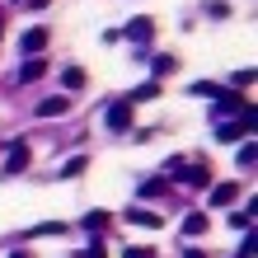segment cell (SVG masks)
I'll return each instance as SVG.
<instances>
[{
	"label": "cell",
	"instance_id": "ffe728a7",
	"mask_svg": "<svg viewBox=\"0 0 258 258\" xmlns=\"http://www.w3.org/2000/svg\"><path fill=\"white\" fill-rule=\"evenodd\" d=\"M80 169H85V160H80V155H75V160L66 164V169H61V178H75V174H80Z\"/></svg>",
	"mask_w": 258,
	"mask_h": 258
},
{
	"label": "cell",
	"instance_id": "9a60e30c",
	"mask_svg": "<svg viewBox=\"0 0 258 258\" xmlns=\"http://www.w3.org/2000/svg\"><path fill=\"white\" fill-rule=\"evenodd\" d=\"M61 85H66V89H85V71H80V66H71V71L61 75Z\"/></svg>",
	"mask_w": 258,
	"mask_h": 258
},
{
	"label": "cell",
	"instance_id": "9c48e42d",
	"mask_svg": "<svg viewBox=\"0 0 258 258\" xmlns=\"http://www.w3.org/2000/svg\"><path fill=\"white\" fill-rule=\"evenodd\" d=\"M66 108H71L66 99H42V103H38V117H61Z\"/></svg>",
	"mask_w": 258,
	"mask_h": 258
},
{
	"label": "cell",
	"instance_id": "603a6c76",
	"mask_svg": "<svg viewBox=\"0 0 258 258\" xmlns=\"http://www.w3.org/2000/svg\"><path fill=\"white\" fill-rule=\"evenodd\" d=\"M85 258H103V244H89V249H85Z\"/></svg>",
	"mask_w": 258,
	"mask_h": 258
},
{
	"label": "cell",
	"instance_id": "ac0fdd59",
	"mask_svg": "<svg viewBox=\"0 0 258 258\" xmlns=\"http://www.w3.org/2000/svg\"><path fill=\"white\" fill-rule=\"evenodd\" d=\"M230 225H235V230H249V225H253V211H235Z\"/></svg>",
	"mask_w": 258,
	"mask_h": 258
},
{
	"label": "cell",
	"instance_id": "d4e9b609",
	"mask_svg": "<svg viewBox=\"0 0 258 258\" xmlns=\"http://www.w3.org/2000/svg\"><path fill=\"white\" fill-rule=\"evenodd\" d=\"M14 258H24V253H14Z\"/></svg>",
	"mask_w": 258,
	"mask_h": 258
},
{
	"label": "cell",
	"instance_id": "4fadbf2b",
	"mask_svg": "<svg viewBox=\"0 0 258 258\" xmlns=\"http://www.w3.org/2000/svg\"><path fill=\"white\" fill-rule=\"evenodd\" d=\"M235 197H239V188H235V183H221L216 192H211V202H216V207H225V202H235Z\"/></svg>",
	"mask_w": 258,
	"mask_h": 258
},
{
	"label": "cell",
	"instance_id": "44dd1931",
	"mask_svg": "<svg viewBox=\"0 0 258 258\" xmlns=\"http://www.w3.org/2000/svg\"><path fill=\"white\" fill-rule=\"evenodd\" d=\"M122 258H155V249H122Z\"/></svg>",
	"mask_w": 258,
	"mask_h": 258
},
{
	"label": "cell",
	"instance_id": "5b68a950",
	"mask_svg": "<svg viewBox=\"0 0 258 258\" xmlns=\"http://www.w3.org/2000/svg\"><path fill=\"white\" fill-rule=\"evenodd\" d=\"M127 221L132 225H146V230H160V225H164L160 211H136V207H127Z\"/></svg>",
	"mask_w": 258,
	"mask_h": 258
},
{
	"label": "cell",
	"instance_id": "ba28073f",
	"mask_svg": "<svg viewBox=\"0 0 258 258\" xmlns=\"http://www.w3.org/2000/svg\"><path fill=\"white\" fill-rule=\"evenodd\" d=\"M5 169H10V174L28 169V146H14V150H10V155H5Z\"/></svg>",
	"mask_w": 258,
	"mask_h": 258
},
{
	"label": "cell",
	"instance_id": "5bb4252c",
	"mask_svg": "<svg viewBox=\"0 0 258 258\" xmlns=\"http://www.w3.org/2000/svg\"><path fill=\"white\" fill-rule=\"evenodd\" d=\"M188 94H197V99H216V94H221V85H211V80H197V85L188 89Z\"/></svg>",
	"mask_w": 258,
	"mask_h": 258
},
{
	"label": "cell",
	"instance_id": "277c9868",
	"mask_svg": "<svg viewBox=\"0 0 258 258\" xmlns=\"http://www.w3.org/2000/svg\"><path fill=\"white\" fill-rule=\"evenodd\" d=\"M19 47H24L28 56H38L42 47H47V28H28V33L19 38Z\"/></svg>",
	"mask_w": 258,
	"mask_h": 258
},
{
	"label": "cell",
	"instance_id": "6da1fadb",
	"mask_svg": "<svg viewBox=\"0 0 258 258\" xmlns=\"http://www.w3.org/2000/svg\"><path fill=\"white\" fill-rule=\"evenodd\" d=\"M108 132H132V103L127 99H117L108 108Z\"/></svg>",
	"mask_w": 258,
	"mask_h": 258
},
{
	"label": "cell",
	"instance_id": "7c38bea8",
	"mask_svg": "<svg viewBox=\"0 0 258 258\" xmlns=\"http://www.w3.org/2000/svg\"><path fill=\"white\" fill-rule=\"evenodd\" d=\"M183 235H207V216L202 211H192V216L183 221Z\"/></svg>",
	"mask_w": 258,
	"mask_h": 258
},
{
	"label": "cell",
	"instance_id": "3957f363",
	"mask_svg": "<svg viewBox=\"0 0 258 258\" xmlns=\"http://www.w3.org/2000/svg\"><path fill=\"white\" fill-rule=\"evenodd\" d=\"M155 38V19H132L127 24V42H150Z\"/></svg>",
	"mask_w": 258,
	"mask_h": 258
},
{
	"label": "cell",
	"instance_id": "52a82bcc",
	"mask_svg": "<svg viewBox=\"0 0 258 258\" xmlns=\"http://www.w3.org/2000/svg\"><path fill=\"white\" fill-rule=\"evenodd\" d=\"M178 178H183L188 188H207V183H211V169H207V164H197V169H183Z\"/></svg>",
	"mask_w": 258,
	"mask_h": 258
},
{
	"label": "cell",
	"instance_id": "484cf974",
	"mask_svg": "<svg viewBox=\"0 0 258 258\" xmlns=\"http://www.w3.org/2000/svg\"><path fill=\"white\" fill-rule=\"evenodd\" d=\"M14 5H19V0H14Z\"/></svg>",
	"mask_w": 258,
	"mask_h": 258
},
{
	"label": "cell",
	"instance_id": "7402d4cb",
	"mask_svg": "<svg viewBox=\"0 0 258 258\" xmlns=\"http://www.w3.org/2000/svg\"><path fill=\"white\" fill-rule=\"evenodd\" d=\"M235 258H253V239H244V244H239V253Z\"/></svg>",
	"mask_w": 258,
	"mask_h": 258
},
{
	"label": "cell",
	"instance_id": "cb8c5ba5",
	"mask_svg": "<svg viewBox=\"0 0 258 258\" xmlns=\"http://www.w3.org/2000/svg\"><path fill=\"white\" fill-rule=\"evenodd\" d=\"M183 258H207V253L202 249H183Z\"/></svg>",
	"mask_w": 258,
	"mask_h": 258
},
{
	"label": "cell",
	"instance_id": "d6986e66",
	"mask_svg": "<svg viewBox=\"0 0 258 258\" xmlns=\"http://www.w3.org/2000/svg\"><path fill=\"white\" fill-rule=\"evenodd\" d=\"M207 14H211V19H230V5H221V0H211V5H207Z\"/></svg>",
	"mask_w": 258,
	"mask_h": 258
},
{
	"label": "cell",
	"instance_id": "7a4b0ae2",
	"mask_svg": "<svg viewBox=\"0 0 258 258\" xmlns=\"http://www.w3.org/2000/svg\"><path fill=\"white\" fill-rule=\"evenodd\" d=\"M249 127H253V113L244 108V122H221L216 127V141H239V136H249Z\"/></svg>",
	"mask_w": 258,
	"mask_h": 258
},
{
	"label": "cell",
	"instance_id": "e0dca14e",
	"mask_svg": "<svg viewBox=\"0 0 258 258\" xmlns=\"http://www.w3.org/2000/svg\"><path fill=\"white\" fill-rule=\"evenodd\" d=\"M103 225H108V216H103V211H89V216H85V230H103Z\"/></svg>",
	"mask_w": 258,
	"mask_h": 258
},
{
	"label": "cell",
	"instance_id": "8992f818",
	"mask_svg": "<svg viewBox=\"0 0 258 258\" xmlns=\"http://www.w3.org/2000/svg\"><path fill=\"white\" fill-rule=\"evenodd\" d=\"M244 108H249V103L239 99V94H225V89L216 94V113H221V117H225V113H244Z\"/></svg>",
	"mask_w": 258,
	"mask_h": 258
},
{
	"label": "cell",
	"instance_id": "8fae6325",
	"mask_svg": "<svg viewBox=\"0 0 258 258\" xmlns=\"http://www.w3.org/2000/svg\"><path fill=\"white\" fill-rule=\"evenodd\" d=\"M155 94H160V85H155V80H146L141 89H132V99H127V103H146V99H155Z\"/></svg>",
	"mask_w": 258,
	"mask_h": 258
},
{
	"label": "cell",
	"instance_id": "30bf717a",
	"mask_svg": "<svg viewBox=\"0 0 258 258\" xmlns=\"http://www.w3.org/2000/svg\"><path fill=\"white\" fill-rule=\"evenodd\" d=\"M42 71H47V61H42V56H33V61H28V66L19 71V85H33V80H38Z\"/></svg>",
	"mask_w": 258,
	"mask_h": 258
},
{
	"label": "cell",
	"instance_id": "2e32d148",
	"mask_svg": "<svg viewBox=\"0 0 258 258\" xmlns=\"http://www.w3.org/2000/svg\"><path fill=\"white\" fill-rule=\"evenodd\" d=\"M169 71H178V56H169V52L155 56V75H169Z\"/></svg>",
	"mask_w": 258,
	"mask_h": 258
}]
</instances>
